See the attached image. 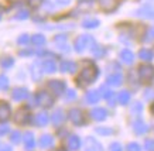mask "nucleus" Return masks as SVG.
I'll return each mask as SVG.
<instances>
[{"mask_svg": "<svg viewBox=\"0 0 154 151\" xmlns=\"http://www.w3.org/2000/svg\"><path fill=\"white\" fill-rule=\"evenodd\" d=\"M10 114H11V109H10L9 103H6V102H0V123L9 120Z\"/></svg>", "mask_w": 154, "mask_h": 151, "instance_id": "2eb2a0df", "label": "nucleus"}, {"mask_svg": "<svg viewBox=\"0 0 154 151\" xmlns=\"http://www.w3.org/2000/svg\"><path fill=\"white\" fill-rule=\"evenodd\" d=\"M35 124L37 126H40V127H44V126H47L48 122H50V117H48V114L45 113V112H41V113H38L37 116H35Z\"/></svg>", "mask_w": 154, "mask_h": 151, "instance_id": "412c9836", "label": "nucleus"}, {"mask_svg": "<svg viewBox=\"0 0 154 151\" xmlns=\"http://www.w3.org/2000/svg\"><path fill=\"white\" fill-rule=\"evenodd\" d=\"M91 51H92V54H94L95 57H103V55H105V48L99 47L96 44H94V45L91 47Z\"/></svg>", "mask_w": 154, "mask_h": 151, "instance_id": "c756f323", "label": "nucleus"}, {"mask_svg": "<svg viewBox=\"0 0 154 151\" xmlns=\"http://www.w3.org/2000/svg\"><path fill=\"white\" fill-rule=\"evenodd\" d=\"M28 2V5L31 6V7H38V6H41V5H44V0H27Z\"/></svg>", "mask_w": 154, "mask_h": 151, "instance_id": "a19ab883", "label": "nucleus"}, {"mask_svg": "<svg viewBox=\"0 0 154 151\" xmlns=\"http://www.w3.org/2000/svg\"><path fill=\"white\" fill-rule=\"evenodd\" d=\"M133 130H134L136 134H144V133L149 130V127H147V124H146L141 119H137V120L133 123Z\"/></svg>", "mask_w": 154, "mask_h": 151, "instance_id": "a211bd4d", "label": "nucleus"}, {"mask_svg": "<svg viewBox=\"0 0 154 151\" xmlns=\"http://www.w3.org/2000/svg\"><path fill=\"white\" fill-rule=\"evenodd\" d=\"M14 65V58L13 57H3L0 59V66L3 69H10Z\"/></svg>", "mask_w": 154, "mask_h": 151, "instance_id": "a878e982", "label": "nucleus"}, {"mask_svg": "<svg viewBox=\"0 0 154 151\" xmlns=\"http://www.w3.org/2000/svg\"><path fill=\"white\" fill-rule=\"evenodd\" d=\"M139 57H140V59H143V61H151L154 58V54L153 51H150V50H147V48H143L140 52H139Z\"/></svg>", "mask_w": 154, "mask_h": 151, "instance_id": "bb28decb", "label": "nucleus"}, {"mask_svg": "<svg viewBox=\"0 0 154 151\" xmlns=\"http://www.w3.org/2000/svg\"><path fill=\"white\" fill-rule=\"evenodd\" d=\"M31 75H33L34 79H38L40 78V71H38V62L31 65Z\"/></svg>", "mask_w": 154, "mask_h": 151, "instance_id": "e433bc0d", "label": "nucleus"}, {"mask_svg": "<svg viewBox=\"0 0 154 151\" xmlns=\"http://www.w3.org/2000/svg\"><path fill=\"white\" fill-rule=\"evenodd\" d=\"M98 2H99L100 9H102L103 11H106V13L113 11L117 6V0H98Z\"/></svg>", "mask_w": 154, "mask_h": 151, "instance_id": "f8f14e48", "label": "nucleus"}, {"mask_svg": "<svg viewBox=\"0 0 154 151\" xmlns=\"http://www.w3.org/2000/svg\"><path fill=\"white\" fill-rule=\"evenodd\" d=\"M86 102H89L91 104H95L98 103L99 99H100V93H99L98 90H89L88 93H86Z\"/></svg>", "mask_w": 154, "mask_h": 151, "instance_id": "4be33fe9", "label": "nucleus"}, {"mask_svg": "<svg viewBox=\"0 0 154 151\" xmlns=\"http://www.w3.org/2000/svg\"><path fill=\"white\" fill-rule=\"evenodd\" d=\"M57 7H65V6L71 5V0H54Z\"/></svg>", "mask_w": 154, "mask_h": 151, "instance_id": "4c0bfd02", "label": "nucleus"}, {"mask_svg": "<svg viewBox=\"0 0 154 151\" xmlns=\"http://www.w3.org/2000/svg\"><path fill=\"white\" fill-rule=\"evenodd\" d=\"M120 59L123 64H127V65H131L134 62V54L130 51V50H123L120 52Z\"/></svg>", "mask_w": 154, "mask_h": 151, "instance_id": "f3484780", "label": "nucleus"}, {"mask_svg": "<svg viewBox=\"0 0 154 151\" xmlns=\"http://www.w3.org/2000/svg\"><path fill=\"white\" fill-rule=\"evenodd\" d=\"M102 92H103V98H105V99H107V100H109V99H110V98H112V96H113V92H112V90H109V89H106V88H102Z\"/></svg>", "mask_w": 154, "mask_h": 151, "instance_id": "79ce46f5", "label": "nucleus"}, {"mask_svg": "<svg viewBox=\"0 0 154 151\" xmlns=\"http://www.w3.org/2000/svg\"><path fill=\"white\" fill-rule=\"evenodd\" d=\"M85 151H103L102 146L94 137H88L85 141Z\"/></svg>", "mask_w": 154, "mask_h": 151, "instance_id": "9d476101", "label": "nucleus"}, {"mask_svg": "<svg viewBox=\"0 0 154 151\" xmlns=\"http://www.w3.org/2000/svg\"><path fill=\"white\" fill-rule=\"evenodd\" d=\"M144 148L146 151H154V140H146Z\"/></svg>", "mask_w": 154, "mask_h": 151, "instance_id": "ea45409f", "label": "nucleus"}, {"mask_svg": "<svg viewBox=\"0 0 154 151\" xmlns=\"http://www.w3.org/2000/svg\"><path fill=\"white\" fill-rule=\"evenodd\" d=\"M37 103L40 106H42V107H51L52 104H54V98L48 92L41 90V92L37 93Z\"/></svg>", "mask_w": 154, "mask_h": 151, "instance_id": "20e7f679", "label": "nucleus"}, {"mask_svg": "<svg viewBox=\"0 0 154 151\" xmlns=\"http://www.w3.org/2000/svg\"><path fill=\"white\" fill-rule=\"evenodd\" d=\"M144 98H146L147 100L153 99V98H154V90H153V89H147V90L144 92Z\"/></svg>", "mask_w": 154, "mask_h": 151, "instance_id": "49530a36", "label": "nucleus"}, {"mask_svg": "<svg viewBox=\"0 0 154 151\" xmlns=\"http://www.w3.org/2000/svg\"><path fill=\"white\" fill-rule=\"evenodd\" d=\"M91 117L94 119V120H96V122H103L107 117V112L103 107H95L91 112Z\"/></svg>", "mask_w": 154, "mask_h": 151, "instance_id": "ddd939ff", "label": "nucleus"}, {"mask_svg": "<svg viewBox=\"0 0 154 151\" xmlns=\"http://www.w3.org/2000/svg\"><path fill=\"white\" fill-rule=\"evenodd\" d=\"M19 54L23 55V57H26V55H33L34 52H33V50H24V51H20Z\"/></svg>", "mask_w": 154, "mask_h": 151, "instance_id": "09e8293b", "label": "nucleus"}, {"mask_svg": "<svg viewBox=\"0 0 154 151\" xmlns=\"http://www.w3.org/2000/svg\"><path fill=\"white\" fill-rule=\"evenodd\" d=\"M109 151H123V148H122L119 143H112L110 147H109Z\"/></svg>", "mask_w": 154, "mask_h": 151, "instance_id": "37998d69", "label": "nucleus"}, {"mask_svg": "<svg viewBox=\"0 0 154 151\" xmlns=\"http://www.w3.org/2000/svg\"><path fill=\"white\" fill-rule=\"evenodd\" d=\"M30 38L31 37H30L28 34H21V35L17 38V44H19V45H26V44L30 43Z\"/></svg>", "mask_w": 154, "mask_h": 151, "instance_id": "72a5a7b5", "label": "nucleus"}, {"mask_svg": "<svg viewBox=\"0 0 154 151\" xmlns=\"http://www.w3.org/2000/svg\"><path fill=\"white\" fill-rule=\"evenodd\" d=\"M141 109H143V106H141L140 103H134V106L131 107V112H133V113H140Z\"/></svg>", "mask_w": 154, "mask_h": 151, "instance_id": "de8ad7c7", "label": "nucleus"}, {"mask_svg": "<svg viewBox=\"0 0 154 151\" xmlns=\"http://www.w3.org/2000/svg\"><path fill=\"white\" fill-rule=\"evenodd\" d=\"M136 16L140 19L154 20V5H144L136 10Z\"/></svg>", "mask_w": 154, "mask_h": 151, "instance_id": "7ed1b4c3", "label": "nucleus"}, {"mask_svg": "<svg viewBox=\"0 0 154 151\" xmlns=\"http://www.w3.org/2000/svg\"><path fill=\"white\" fill-rule=\"evenodd\" d=\"M99 75V71L96 65L94 64H89L88 66H85L84 69L79 72V75L76 78V83H79L81 86H85V85H91V83H94L96 78Z\"/></svg>", "mask_w": 154, "mask_h": 151, "instance_id": "f257e3e1", "label": "nucleus"}, {"mask_svg": "<svg viewBox=\"0 0 154 151\" xmlns=\"http://www.w3.org/2000/svg\"><path fill=\"white\" fill-rule=\"evenodd\" d=\"M117 100H119V103H120V104H127V103H129V100H130V93H129L127 90H123V92H120V93H119Z\"/></svg>", "mask_w": 154, "mask_h": 151, "instance_id": "c85d7f7f", "label": "nucleus"}, {"mask_svg": "<svg viewBox=\"0 0 154 151\" xmlns=\"http://www.w3.org/2000/svg\"><path fill=\"white\" fill-rule=\"evenodd\" d=\"M149 35H150V38H154V26L149 30Z\"/></svg>", "mask_w": 154, "mask_h": 151, "instance_id": "3c124183", "label": "nucleus"}, {"mask_svg": "<svg viewBox=\"0 0 154 151\" xmlns=\"http://www.w3.org/2000/svg\"><path fill=\"white\" fill-rule=\"evenodd\" d=\"M48 88L54 92L55 95H61V93H64L65 92V89H66V86H65V83L62 82V80H50L48 82Z\"/></svg>", "mask_w": 154, "mask_h": 151, "instance_id": "1a4fd4ad", "label": "nucleus"}, {"mask_svg": "<svg viewBox=\"0 0 154 151\" xmlns=\"http://www.w3.org/2000/svg\"><path fill=\"white\" fill-rule=\"evenodd\" d=\"M107 85H112V86H120L122 82H123V76H122V74H112V75L107 76Z\"/></svg>", "mask_w": 154, "mask_h": 151, "instance_id": "6ab92c4d", "label": "nucleus"}, {"mask_svg": "<svg viewBox=\"0 0 154 151\" xmlns=\"http://www.w3.org/2000/svg\"><path fill=\"white\" fill-rule=\"evenodd\" d=\"M0 151H11V147L10 146H2L0 147Z\"/></svg>", "mask_w": 154, "mask_h": 151, "instance_id": "8fccbe9b", "label": "nucleus"}, {"mask_svg": "<svg viewBox=\"0 0 154 151\" xmlns=\"http://www.w3.org/2000/svg\"><path fill=\"white\" fill-rule=\"evenodd\" d=\"M10 127L7 124H0V136H5L6 133H9Z\"/></svg>", "mask_w": 154, "mask_h": 151, "instance_id": "c03bdc74", "label": "nucleus"}, {"mask_svg": "<svg viewBox=\"0 0 154 151\" xmlns=\"http://www.w3.org/2000/svg\"><path fill=\"white\" fill-rule=\"evenodd\" d=\"M76 98V93H75L74 89H69L68 90V93H66V100H74Z\"/></svg>", "mask_w": 154, "mask_h": 151, "instance_id": "a18cd8bd", "label": "nucleus"}, {"mask_svg": "<svg viewBox=\"0 0 154 151\" xmlns=\"http://www.w3.org/2000/svg\"><path fill=\"white\" fill-rule=\"evenodd\" d=\"M60 71L64 74H74L76 71V64L69 61V59H64L60 65Z\"/></svg>", "mask_w": 154, "mask_h": 151, "instance_id": "9b49d317", "label": "nucleus"}, {"mask_svg": "<svg viewBox=\"0 0 154 151\" xmlns=\"http://www.w3.org/2000/svg\"><path fill=\"white\" fill-rule=\"evenodd\" d=\"M31 120V114H30V112H28L27 107H21L17 110V113H16V116H14V122L17 123V124H27L28 122Z\"/></svg>", "mask_w": 154, "mask_h": 151, "instance_id": "39448f33", "label": "nucleus"}, {"mask_svg": "<svg viewBox=\"0 0 154 151\" xmlns=\"http://www.w3.org/2000/svg\"><path fill=\"white\" fill-rule=\"evenodd\" d=\"M28 17H30V11L23 9V10H20V11H17V14L14 16L13 19L14 20H27Z\"/></svg>", "mask_w": 154, "mask_h": 151, "instance_id": "7c9ffc66", "label": "nucleus"}, {"mask_svg": "<svg viewBox=\"0 0 154 151\" xmlns=\"http://www.w3.org/2000/svg\"><path fill=\"white\" fill-rule=\"evenodd\" d=\"M30 41L33 43V45L41 47V45H44V44H45V37H44L42 34H34V35H31Z\"/></svg>", "mask_w": 154, "mask_h": 151, "instance_id": "393cba45", "label": "nucleus"}, {"mask_svg": "<svg viewBox=\"0 0 154 151\" xmlns=\"http://www.w3.org/2000/svg\"><path fill=\"white\" fill-rule=\"evenodd\" d=\"M57 44V47H58V50L62 52H69V45L66 44V41H61V43H55Z\"/></svg>", "mask_w": 154, "mask_h": 151, "instance_id": "c9c22d12", "label": "nucleus"}, {"mask_svg": "<svg viewBox=\"0 0 154 151\" xmlns=\"http://www.w3.org/2000/svg\"><path fill=\"white\" fill-rule=\"evenodd\" d=\"M41 71L45 72V74H54L57 71V64L55 61H52L50 58H47L45 61H42L41 64Z\"/></svg>", "mask_w": 154, "mask_h": 151, "instance_id": "4468645a", "label": "nucleus"}, {"mask_svg": "<svg viewBox=\"0 0 154 151\" xmlns=\"http://www.w3.org/2000/svg\"><path fill=\"white\" fill-rule=\"evenodd\" d=\"M81 146V140L78 136H71L69 140H68V147H69L71 151H76Z\"/></svg>", "mask_w": 154, "mask_h": 151, "instance_id": "5701e85b", "label": "nucleus"}, {"mask_svg": "<svg viewBox=\"0 0 154 151\" xmlns=\"http://www.w3.org/2000/svg\"><path fill=\"white\" fill-rule=\"evenodd\" d=\"M151 113L154 114V104H151Z\"/></svg>", "mask_w": 154, "mask_h": 151, "instance_id": "864d4df0", "label": "nucleus"}, {"mask_svg": "<svg viewBox=\"0 0 154 151\" xmlns=\"http://www.w3.org/2000/svg\"><path fill=\"white\" fill-rule=\"evenodd\" d=\"M95 131L98 133V134H102V136H110V134H113V128H110V127H96Z\"/></svg>", "mask_w": 154, "mask_h": 151, "instance_id": "2f4dec72", "label": "nucleus"}, {"mask_svg": "<svg viewBox=\"0 0 154 151\" xmlns=\"http://www.w3.org/2000/svg\"><path fill=\"white\" fill-rule=\"evenodd\" d=\"M30 96L28 90L26 88H14L13 92H11V98L16 102H21V100H26Z\"/></svg>", "mask_w": 154, "mask_h": 151, "instance_id": "6e6552de", "label": "nucleus"}, {"mask_svg": "<svg viewBox=\"0 0 154 151\" xmlns=\"http://www.w3.org/2000/svg\"><path fill=\"white\" fill-rule=\"evenodd\" d=\"M95 44L94 41V37L92 35H86V34H84V35H79V37L75 40V51L76 52H84L86 48H91L92 45Z\"/></svg>", "mask_w": 154, "mask_h": 151, "instance_id": "f03ea898", "label": "nucleus"}, {"mask_svg": "<svg viewBox=\"0 0 154 151\" xmlns=\"http://www.w3.org/2000/svg\"><path fill=\"white\" fill-rule=\"evenodd\" d=\"M38 144H40V147H42V148H48V147H51L52 144H54V137H52L51 134H42V136L40 137Z\"/></svg>", "mask_w": 154, "mask_h": 151, "instance_id": "aec40b11", "label": "nucleus"}, {"mask_svg": "<svg viewBox=\"0 0 154 151\" xmlns=\"http://www.w3.org/2000/svg\"><path fill=\"white\" fill-rule=\"evenodd\" d=\"M23 143L24 146H26V150L31 151L35 146V141H34V134L31 131H26L23 134Z\"/></svg>", "mask_w": 154, "mask_h": 151, "instance_id": "dca6fc26", "label": "nucleus"}, {"mask_svg": "<svg viewBox=\"0 0 154 151\" xmlns=\"http://www.w3.org/2000/svg\"><path fill=\"white\" fill-rule=\"evenodd\" d=\"M127 151H141V148L137 143H130L127 144Z\"/></svg>", "mask_w": 154, "mask_h": 151, "instance_id": "58836bf2", "label": "nucleus"}, {"mask_svg": "<svg viewBox=\"0 0 154 151\" xmlns=\"http://www.w3.org/2000/svg\"><path fill=\"white\" fill-rule=\"evenodd\" d=\"M99 24H100V21L98 19H85L82 21V27L84 29H96Z\"/></svg>", "mask_w": 154, "mask_h": 151, "instance_id": "b1692460", "label": "nucleus"}, {"mask_svg": "<svg viewBox=\"0 0 154 151\" xmlns=\"http://www.w3.org/2000/svg\"><path fill=\"white\" fill-rule=\"evenodd\" d=\"M139 76L143 82H150L154 78V66L151 65H141L139 68Z\"/></svg>", "mask_w": 154, "mask_h": 151, "instance_id": "423d86ee", "label": "nucleus"}, {"mask_svg": "<svg viewBox=\"0 0 154 151\" xmlns=\"http://www.w3.org/2000/svg\"><path fill=\"white\" fill-rule=\"evenodd\" d=\"M68 119H69L74 124H76V126H82L85 123L84 113L81 112L79 109H71L69 112H68Z\"/></svg>", "mask_w": 154, "mask_h": 151, "instance_id": "0eeeda50", "label": "nucleus"}, {"mask_svg": "<svg viewBox=\"0 0 154 151\" xmlns=\"http://www.w3.org/2000/svg\"><path fill=\"white\" fill-rule=\"evenodd\" d=\"M55 151H66L65 148H58V150H55Z\"/></svg>", "mask_w": 154, "mask_h": 151, "instance_id": "5fc2aeb1", "label": "nucleus"}, {"mask_svg": "<svg viewBox=\"0 0 154 151\" xmlns=\"http://www.w3.org/2000/svg\"><path fill=\"white\" fill-rule=\"evenodd\" d=\"M64 119H65V116H64V112L61 110V109H57L55 112L52 113V122H54V124H60V123L64 122Z\"/></svg>", "mask_w": 154, "mask_h": 151, "instance_id": "cd10ccee", "label": "nucleus"}, {"mask_svg": "<svg viewBox=\"0 0 154 151\" xmlns=\"http://www.w3.org/2000/svg\"><path fill=\"white\" fill-rule=\"evenodd\" d=\"M9 88V78L6 75H0V90H6Z\"/></svg>", "mask_w": 154, "mask_h": 151, "instance_id": "473e14b6", "label": "nucleus"}, {"mask_svg": "<svg viewBox=\"0 0 154 151\" xmlns=\"http://www.w3.org/2000/svg\"><path fill=\"white\" fill-rule=\"evenodd\" d=\"M3 14H5V7H3V6H0V20H2Z\"/></svg>", "mask_w": 154, "mask_h": 151, "instance_id": "603ef678", "label": "nucleus"}, {"mask_svg": "<svg viewBox=\"0 0 154 151\" xmlns=\"http://www.w3.org/2000/svg\"><path fill=\"white\" fill-rule=\"evenodd\" d=\"M10 140H11V143H14V144H19V143L21 141V133L20 131H13L11 134H10Z\"/></svg>", "mask_w": 154, "mask_h": 151, "instance_id": "f704fd0d", "label": "nucleus"}]
</instances>
